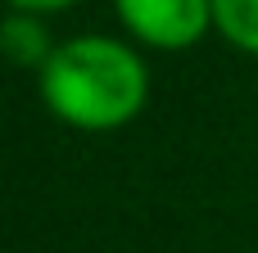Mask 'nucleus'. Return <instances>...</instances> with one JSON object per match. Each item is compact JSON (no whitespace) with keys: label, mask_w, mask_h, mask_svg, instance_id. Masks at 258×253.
<instances>
[{"label":"nucleus","mask_w":258,"mask_h":253,"mask_svg":"<svg viewBox=\"0 0 258 253\" xmlns=\"http://www.w3.org/2000/svg\"><path fill=\"white\" fill-rule=\"evenodd\" d=\"M45 109L73 131H118L136 122L150 104L145 59L113 36H73L54 45L50 63L36 72Z\"/></svg>","instance_id":"obj_1"},{"label":"nucleus","mask_w":258,"mask_h":253,"mask_svg":"<svg viewBox=\"0 0 258 253\" xmlns=\"http://www.w3.org/2000/svg\"><path fill=\"white\" fill-rule=\"evenodd\" d=\"M113 9L150 50H190L213 32V0H113Z\"/></svg>","instance_id":"obj_2"},{"label":"nucleus","mask_w":258,"mask_h":253,"mask_svg":"<svg viewBox=\"0 0 258 253\" xmlns=\"http://www.w3.org/2000/svg\"><path fill=\"white\" fill-rule=\"evenodd\" d=\"M0 45H5V54H9V63L36 68V72H41V68L50 63V54H54L45 23H41L36 14H14V9H9V18H5V27H0Z\"/></svg>","instance_id":"obj_3"},{"label":"nucleus","mask_w":258,"mask_h":253,"mask_svg":"<svg viewBox=\"0 0 258 253\" xmlns=\"http://www.w3.org/2000/svg\"><path fill=\"white\" fill-rule=\"evenodd\" d=\"M213 27L227 45L258 54V0H213Z\"/></svg>","instance_id":"obj_4"},{"label":"nucleus","mask_w":258,"mask_h":253,"mask_svg":"<svg viewBox=\"0 0 258 253\" xmlns=\"http://www.w3.org/2000/svg\"><path fill=\"white\" fill-rule=\"evenodd\" d=\"M68 5H77V0H9V9L14 14H59V9H68Z\"/></svg>","instance_id":"obj_5"}]
</instances>
